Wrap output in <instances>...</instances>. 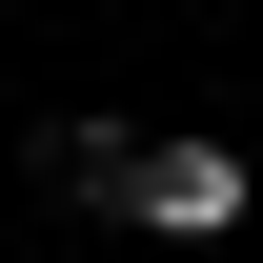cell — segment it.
Returning a JSON list of instances; mask_svg holds the SVG:
<instances>
[{
	"label": "cell",
	"instance_id": "7a4b0ae2",
	"mask_svg": "<svg viewBox=\"0 0 263 263\" xmlns=\"http://www.w3.org/2000/svg\"><path fill=\"white\" fill-rule=\"evenodd\" d=\"M41 182H61V202H122L142 182V122H41Z\"/></svg>",
	"mask_w": 263,
	"mask_h": 263
},
{
	"label": "cell",
	"instance_id": "6da1fadb",
	"mask_svg": "<svg viewBox=\"0 0 263 263\" xmlns=\"http://www.w3.org/2000/svg\"><path fill=\"white\" fill-rule=\"evenodd\" d=\"M122 202H142L162 243H223V223H243V162H223V142H142V182H122Z\"/></svg>",
	"mask_w": 263,
	"mask_h": 263
}]
</instances>
